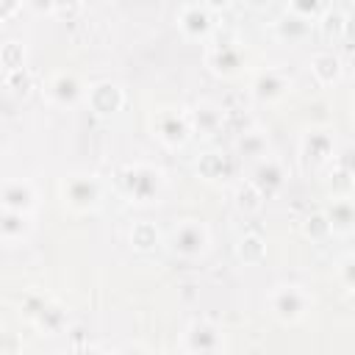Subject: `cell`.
Segmentation results:
<instances>
[{
	"instance_id": "cell-1",
	"label": "cell",
	"mask_w": 355,
	"mask_h": 355,
	"mask_svg": "<svg viewBox=\"0 0 355 355\" xmlns=\"http://www.w3.org/2000/svg\"><path fill=\"white\" fill-rule=\"evenodd\" d=\"M114 186L130 205H155L166 191V175L155 164L133 161L114 172Z\"/></svg>"
},
{
	"instance_id": "cell-2",
	"label": "cell",
	"mask_w": 355,
	"mask_h": 355,
	"mask_svg": "<svg viewBox=\"0 0 355 355\" xmlns=\"http://www.w3.org/2000/svg\"><path fill=\"white\" fill-rule=\"evenodd\" d=\"M205 42H208L205 67L211 69V75L230 80V78H239L247 69V53L241 50V42L236 39V33L214 28V33Z\"/></svg>"
},
{
	"instance_id": "cell-3",
	"label": "cell",
	"mask_w": 355,
	"mask_h": 355,
	"mask_svg": "<svg viewBox=\"0 0 355 355\" xmlns=\"http://www.w3.org/2000/svg\"><path fill=\"white\" fill-rule=\"evenodd\" d=\"M266 305H269V313L280 324H300L311 313V308H313V294L305 286L280 283V286H275L269 291Z\"/></svg>"
},
{
	"instance_id": "cell-4",
	"label": "cell",
	"mask_w": 355,
	"mask_h": 355,
	"mask_svg": "<svg viewBox=\"0 0 355 355\" xmlns=\"http://www.w3.org/2000/svg\"><path fill=\"white\" fill-rule=\"evenodd\" d=\"M338 150H341V144H338V133L333 128H324V125L308 128L300 139V164L305 172H322L333 164Z\"/></svg>"
},
{
	"instance_id": "cell-5",
	"label": "cell",
	"mask_w": 355,
	"mask_h": 355,
	"mask_svg": "<svg viewBox=\"0 0 355 355\" xmlns=\"http://www.w3.org/2000/svg\"><path fill=\"white\" fill-rule=\"evenodd\" d=\"M103 194H105V186L92 172H72L61 180V200H64V208H69L72 214L97 211L103 202Z\"/></svg>"
},
{
	"instance_id": "cell-6",
	"label": "cell",
	"mask_w": 355,
	"mask_h": 355,
	"mask_svg": "<svg viewBox=\"0 0 355 355\" xmlns=\"http://www.w3.org/2000/svg\"><path fill=\"white\" fill-rule=\"evenodd\" d=\"M150 130H153V136L164 147H169V150L183 147L191 139L189 108H180V105H161V108H155L153 116H150Z\"/></svg>"
},
{
	"instance_id": "cell-7",
	"label": "cell",
	"mask_w": 355,
	"mask_h": 355,
	"mask_svg": "<svg viewBox=\"0 0 355 355\" xmlns=\"http://www.w3.org/2000/svg\"><path fill=\"white\" fill-rule=\"evenodd\" d=\"M211 233L208 225L200 219H180L169 233V250L183 261H197L208 252Z\"/></svg>"
},
{
	"instance_id": "cell-8",
	"label": "cell",
	"mask_w": 355,
	"mask_h": 355,
	"mask_svg": "<svg viewBox=\"0 0 355 355\" xmlns=\"http://www.w3.org/2000/svg\"><path fill=\"white\" fill-rule=\"evenodd\" d=\"M180 352L191 355H216L225 349V333L211 319H191L180 333Z\"/></svg>"
},
{
	"instance_id": "cell-9",
	"label": "cell",
	"mask_w": 355,
	"mask_h": 355,
	"mask_svg": "<svg viewBox=\"0 0 355 355\" xmlns=\"http://www.w3.org/2000/svg\"><path fill=\"white\" fill-rule=\"evenodd\" d=\"M288 92H291V75L280 67H266V69L255 72L250 80V97L261 105L280 103Z\"/></svg>"
},
{
	"instance_id": "cell-10",
	"label": "cell",
	"mask_w": 355,
	"mask_h": 355,
	"mask_svg": "<svg viewBox=\"0 0 355 355\" xmlns=\"http://www.w3.org/2000/svg\"><path fill=\"white\" fill-rule=\"evenodd\" d=\"M247 180L261 191L263 200H269V197H275V194L286 186L288 172H286V164H283L280 158H275V155H263V158L252 161V166H250V178H247Z\"/></svg>"
},
{
	"instance_id": "cell-11",
	"label": "cell",
	"mask_w": 355,
	"mask_h": 355,
	"mask_svg": "<svg viewBox=\"0 0 355 355\" xmlns=\"http://www.w3.org/2000/svg\"><path fill=\"white\" fill-rule=\"evenodd\" d=\"M44 97L55 105V108H72L78 105L83 97H86V86L80 83V78L75 72H53L47 80H44Z\"/></svg>"
},
{
	"instance_id": "cell-12",
	"label": "cell",
	"mask_w": 355,
	"mask_h": 355,
	"mask_svg": "<svg viewBox=\"0 0 355 355\" xmlns=\"http://www.w3.org/2000/svg\"><path fill=\"white\" fill-rule=\"evenodd\" d=\"M197 175L205 180V183H230L236 178V169H239V161L236 155L225 153V150H205L197 164H194Z\"/></svg>"
},
{
	"instance_id": "cell-13",
	"label": "cell",
	"mask_w": 355,
	"mask_h": 355,
	"mask_svg": "<svg viewBox=\"0 0 355 355\" xmlns=\"http://www.w3.org/2000/svg\"><path fill=\"white\" fill-rule=\"evenodd\" d=\"M214 11H208L202 3H186L178 11V28L191 42H205L214 33Z\"/></svg>"
},
{
	"instance_id": "cell-14",
	"label": "cell",
	"mask_w": 355,
	"mask_h": 355,
	"mask_svg": "<svg viewBox=\"0 0 355 355\" xmlns=\"http://www.w3.org/2000/svg\"><path fill=\"white\" fill-rule=\"evenodd\" d=\"M0 205L22 214H33L39 205V191L28 178H14L0 186Z\"/></svg>"
},
{
	"instance_id": "cell-15",
	"label": "cell",
	"mask_w": 355,
	"mask_h": 355,
	"mask_svg": "<svg viewBox=\"0 0 355 355\" xmlns=\"http://www.w3.org/2000/svg\"><path fill=\"white\" fill-rule=\"evenodd\" d=\"M86 103L97 116H114L125 105V92L111 80H97L86 89Z\"/></svg>"
},
{
	"instance_id": "cell-16",
	"label": "cell",
	"mask_w": 355,
	"mask_h": 355,
	"mask_svg": "<svg viewBox=\"0 0 355 355\" xmlns=\"http://www.w3.org/2000/svg\"><path fill=\"white\" fill-rule=\"evenodd\" d=\"M189 122H191V136L211 139L225 130V111H222V105L202 100L189 108Z\"/></svg>"
},
{
	"instance_id": "cell-17",
	"label": "cell",
	"mask_w": 355,
	"mask_h": 355,
	"mask_svg": "<svg viewBox=\"0 0 355 355\" xmlns=\"http://www.w3.org/2000/svg\"><path fill=\"white\" fill-rule=\"evenodd\" d=\"M31 324H33L39 333H44V336H58V333L67 330L69 316H67V308H64L58 300H53V297L47 294V300L42 302V308L33 313Z\"/></svg>"
},
{
	"instance_id": "cell-18",
	"label": "cell",
	"mask_w": 355,
	"mask_h": 355,
	"mask_svg": "<svg viewBox=\"0 0 355 355\" xmlns=\"http://www.w3.org/2000/svg\"><path fill=\"white\" fill-rule=\"evenodd\" d=\"M324 216L330 222V230L336 236H349L355 230V205L349 194H336L330 205L324 208Z\"/></svg>"
},
{
	"instance_id": "cell-19",
	"label": "cell",
	"mask_w": 355,
	"mask_h": 355,
	"mask_svg": "<svg viewBox=\"0 0 355 355\" xmlns=\"http://www.w3.org/2000/svg\"><path fill=\"white\" fill-rule=\"evenodd\" d=\"M31 230H33L31 214L11 211V208L0 205V241L3 244H19V241H25L31 236Z\"/></svg>"
},
{
	"instance_id": "cell-20",
	"label": "cell",
	"mask_w": 355,
	"mask_h": 355,
	"mask_svg": "<svg viewBox=\"0 0 355 355\" xmlns=\"http://www.w3.org/2000/svg\"><path fill=\"white\" fill-rule=\"evenodd\" d=\"M311 28H313V19H305V17L291 14V11H286L283 17H277V19L272 22V33H275V39L288 42V44H300V42H305V39L311 36Z\"/></svg>"
},
{
	"instance_id": "cell-21",
	"label": "cell",
	"mask_w": 355,
	"mask_h": 355,
	"mask_svg": "<svg viewBox=\"0 0 355 355\" xmlns=\"http://www.w3.org/2000/svg\"><path fill=\"white\" fill-rule=\"evenodd\" d=\"M311 72H313L319 86H338L344 78V58L338 53H330V50L316 53L311 58Z\"/></svg>"
},
{
	"instance_id": "cell-22",
	"label": "cell",
	"mask_w": 355,
	"mask_h": 355,
	"mask_svg": "<svg viewBox=\"0 0 355 355\" xmlns=\"http://www.w3.org/2000/svg\"><path fill=\"white\" fill-rule=\"evenodd\" d=\"M236 155L241 161H250V164L269 155V136L258 125H250L247 130L236 133Z\"/></svg>"
},
{
	"instance_id": "cell-23",
	"label": "cell",
	"mask_w": 355,
	"mask_h": 355,
	"mask_svg": "<svg viewBox=\"0 0 355 355\" xmlns=\"http://www.w3.org/2000/svg\"><path fill=\"white\" fill-rule=\"evenodd\" d=\"M316 28H319V36L324 42H344L347 39V28H349V14L341 11V8H324L316 19Z\"/></svg>"
},
{
	"instance_id": "cell-24",
	"label": "cell",
	"mask_w": 355,
	"mask_h": 355,
	"mask_svg": "<svg viewBox=\"0 0 355 355\" xmlns=\"http://www.w3.org/2000/svg\"><path fill=\"white\" fill-rule=\"evenodd\" d=\"M128 241H130V247H133L136 252H153V250L161 244V230H158L153 222L141 219V222H136V225L130 227Z\"/></svg>"
},
{
	"instance_id": "cell-25",
	"label": "cell",
	"mask_w": 355,
	"mask_h": 355,
	"mask_svg": "<svg viewBox=\"0 0 355 355\" xmlns=\"http://www.w3.org/2000/svg\"><path fill=\"white\" fill-rule=\"evenodd\" d=\"M300 230H302V236H305L308 241H327V239L333 236L324 211H308V214L302 216V222H300Z\"/></svg>"
},
{
	"instance_id": "cell-26",
	"label": "cell",
	"mask_w": 355,
	"mask_h": 355,
	"mask_svg": "<svg viewBox=\"0 0 355 355\" xmlns=\"http://www.w3.org/2000/svg\"><path fill=\"white\" fill-rule=\"evenodd\" d=\"M233 205H236L241 214H255V211L263 208V197H261V191H258L250 180H241V183H236V189H233Z\"/></svg>"
},
{
	"instance_id": "cell-27",
	"label": "cell",
	"mask_w": 355,
	"mask_h": 355,
	"mask_svg": "<svg viewBox=\"0 0 355 355\" xmlns=\"http://www.w3.org/2000/svg\"><path fill=\"white\" fill-rule=\"evenodd\" d=\"M236 255H239V261H244V263H261V261L266 258V241H263L258 233H247V236L239 239Z\"/></svg>"
},
{
	"instance_id": "cell-28",
	"label": "cell",
	"mask_w": 355,
	"mask_h": 355,
	"mask_svg": "<svg viewBox=\"0 0 355 355\" xmlns=\"http://www.w3.org/2000/svg\"><path fill=\"white\" fill-rule=\"evenodd\" d=\"M25 61H28V50H25L22 42L11 39V42H6V44L0 47V67H3V72H8V69H22Z\"/></svg>"
},
{
	"instance_id": "cell-29",
	"label": "cell",
	"mask_w": 355,
	"mask_h": 355,
	"mask_svg": "<svg viewBox=\"0 0 355 355\" xmlns=\"http://www.w3.org/2000/svg\"><path fill=\"white\" fill-rule=\"evenodd\" d=\"M336 277H338V283H341V288H344L347 294L355 291V258H352L349 252L338 258V263H336Z\"/></svg>"
},
{
	"instance_id": "cell-30",
	"label": "cell",
	"mask_w": 355,
	"mask_h": 355,
	"mask_svg": "<svg viewBox=\"0 0 355 355\" xmlns=\"http://www.w3.org/2000/svg\"><path fill=\"white\" fill-rule=\"evenodd\" d=\"M3 80H6V86H8L11 92H17V94H28V92H31V86H33V78H31L28 67L3 72Z\"/></svg>"
},
{
	"instance_id": "cell-31",
	"label": "cell",
	"mask_w": 355,
	"mask_h": 355,
	"mask_svg": "<svg viewBox=\"0 0 355 355\" xmlns=\"http://www.w3.org/2000/svg\"><path fill=\"white\" fill-rule=\"evenodd\" d=\"M286 3L291 14H300L305 19H316L327 8V0H286Z\"/></svg>"
},
{
	"instance_id": "cell-32",
	"label": "cell",
	"mask_w": 355,
	"mask_h": 355,
	"mask_svg": "<svg viewBox=\"0 0 355 355\" xmlns=\"http://www.w3.org/2000/svg\"><path fill=\"white\" fill-rule=\"evenodd\" d=\"M83 11V0H53V17L72 22Z\"/></svg>"
},
{
	"instance_id": "cell-33",
	"label": "cell",
	"mask_w": 355,
	"mask_h": 355,
	"mask_svg": "<svg viewBox=\"0 0 355 355\" xmlns=\"http://www.w3.org/2000/svg\"><path fill=\"white\" fill-rule=\"evenodd\" d=\"M230 3H233V0H202V6H205L208 11H225Z\"/></svg>"
}]
</instances>
